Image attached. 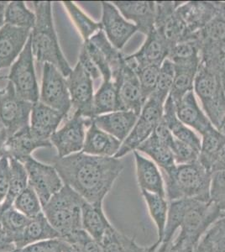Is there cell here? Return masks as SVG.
I'll return each instance as SVG.
<instances>
[{
    "label": "cell",
    "instance_id": "obj_34",
    "mask_svg": "<svg viewBox=\"0 0 225 252\" xmlns=\"http://www.w3.org/2000/svg\"><path fill=\"white\" fill-rule=\"evenodd\" d=\"M99 243L103 252H151L154 249V245L140 247L133 238L124 235L114 227L106 233Z\"/></svg>",
    "mask_w": 225,
    "mask_h": 252
},
{
    "label": "cell",
    "instance_id": "obj_50",
    "mask_svg": "<svg viewBox=\"0 0 225 252\" xmlns=\"http://www.w3.org/2000/svg\"><path fill=\"white\" fill-rule=\"evenodd\" d=\"M208 235L216 252H225V216H222L208 229Z\"/></svg>",
    "mask_w": 225,
    "mask_h": 252
},
{
    "label": "cell",
    "instance_id": "obj_48",
    "mask_svg": "<svg viewBox=\"0 0 225 252\" xmlns=\"http://www.w3.org/2000/svg\"><path fill=\"white\" fill-rule=\"evenodd\" d=\"M83 46L85 47L94 64L99 70L103 81H111V70H110V67L108 65L107 58H105V56L103 55V52H101L99 49L97 48V46H95L90 40L84 41Z\"/></svg>",
    "mask_w": 225,
    "mask_h": 252
},
{
    "label": "cell",
    "instance_id": "obj_53",
    "mask_svg": "<svg viewBox=\"0 0 225 252\" xmlns=\"http://www.w3.org/2000/svg\"><path fill=\"white\" fill-rule=\"evenodd\" d=\"M17 251L14 238L6 231L0 223V252H13Z\"/></svg>",
    "mask_w": 225,
    "mask_h": 252
},
{
    "label": "cell",
    "instance_id": "obj_47",
    "mask_svg": "<svg viewBox=\"0 0 225 252\" xmlns=\"http://www.w3.org/2000/svg\"><path fill=\"white\" fill-rule=\"evenodd\" d=\"M210 201L221 210V212H225V171L212 173Z\"/></svg>",
    "mask_w": 225,
    "mask_h": 252
},
{
    "label": "cell",
    "instance_id": "obj_15",
    "mask_svg": "<svg viewBox=\"0 0 225 252\" xmlns=\"http://www.w3.org/2000/svg\"><path fill=\"white\" fill-rule=\"evenodd\" d=\"M170 50L168 44L154 29L146 35L145 42L138 52L128 56L125 55V63L136 73L144 66H161L164 61L168 58Z\"/></svg>",
    "mask_w": 225,
    "mask_h": 252
},
{
    "label": "cell",
    "instance_id": "obj_27",
    "mask_svg": "<svg viewBox=\"0 0 225 252\" xmlns=\"http://www.w3.org/2000/svg\"><path fill=\"white\" fill-rule=\"evenodd\" d=\"M103 212V204H92L84 200L82 205V228L95 241L100 242L113 228Z\"/></svg>",
    "mask_w": 225,
    "mask_h": 252
},
{
    "label": "cell",
    "instance_id": "obj_58",
    "mask_svg": "<svg viewBox=\"0 0 225 252\" xmlns=\"http://www.w3.org/2000/svg\"><path fill=\"white\" fill-rule=\"evenodd\" d=\"M7 139H8V134H7V131H6L3 123L0 121V152L3 148V145L7 141Z\"/></svg>",
    "mask_w": 225,
    "mask_h": 252
},
{
    "label": "cell",
    "instance_id": "obj_2",
    "mask_svg": "<svg viewBox=\"0 0 225 252\" xmlns=\"http://www.w3.org/2000/svg\"><path fill=\"white\" fill-rule=\"evenodd\" d=\"M221 217V210L211 201L182 198L169 202L165 232L157 252H167L173 241L197 247L202 235Z\"/></svg>",
    "mask_w": 225,
    "mask_h": 252
},
{
    "label": "cell",
    "instance_id": "obj_22",
    "mask_svg": "<svg viewBox=\"0 0 225 252\" xmlns=\"http://www.w3.org/2000/svg\"><path fill=\"white\" fill-rule=\"evenodd\" d=\"M133 152L135 160L137 182L140 191L144 190L166 198L162 174L157 164L153 160L145 158L140 152L137 151Z\"/></svg>",
    "mask_w": 225,
    "mask_h": 252
},
{
    "label": "cell",
    "instance_id": "obj_10",
    "mask_svg": "<svg viewBox=\"0 0 225 252\" xmlns=\"http://www.w3.org/2000/svg\"><path fill=\"white\" fill-rule=\"evenodd\" d=\"M32 107L33 103L17 97L14 85L9 81L6 88L0 93V121L5 128L8 137L30 126Z\"/></svg>",
    "mask_w": 225,
    "mask_h": 252
},
{
    "label": "cell",
    "instance_id": "obj_32",
    "mask_svg": "<svg viewBox=\"0 0 225 252\" xmlns=\"http://www.w3.org/2000/svg\"><path fill=\"white\" fill-rule=\"evenodd\" d=\"M202 137L198 161L211 172L212 166L225 146V133L214 127L203 134Z\"/></svg>",
    "mask_w": 225,
    "mask_h": 252
},
{
    "label": "cell",
    "instance_id": "obj_20",
    "mask_svg": "<svg viewBox=\"0 0 225 252\" xmlns=\"http://www.w3.org/2000/svg\"><path fill=\"white\" fill-rule=\"evenodd\" d=\"M32 30L4 25L0 29V69L14 64L28 41ZM1 93V90H0Z\"/></svg>",
    "mask_w": 225,
    "mask_h": 252
},
{
    "label": "cell",
    "instance_id": "obj_38",
    "mask_svg": "<svg viewBox=\"0 0 225 252\" xmlns=\"http://www.w3.org/2000/svg\"><path fill=\"white\" fill-rule=\"evenodd\" d=\"M197 70L198 68L197 67L175 66L173 87L169 95L175 104L178 103L188 93L193 91L194 81Z\"/></svg>",
    "mask_w": 225,
    "mask_h": 252
},
{
    "label": "cell",
    "instance_id": "obj_51",
    "mask_svg": "<svg viewBox=\"0 0 225 252\" xmlns=\"http://www.w3.org/2000/svg\"><path fill=\"white\" fill-rule=\"evenodd\" d=\"M10 180V166L9 159L1 156L0 158V204L3 203L9 190Z\"/></svg>",
    "mask_w": 225,
    "mask_h": 252
},
{
    "label": "cell",
    "instance_id": "obj_63",
    "mask_svg": "<svg viewBox=\"0 0 225 252\" xmlns=\"http://www.w3.org/2000/svg\"><path fill=\"white\" fill-rule=\"evenodd\" d=\"M0 158H1V156H0Z\"/></svg>",
    "mask_w": 225,
    "mask_h": 252
},
{
    "label": "cell",
    "instance_id": "obj_16",
    "mask_svg": "<svg viewBox=\"0 0 225 252\" xmlns=\"http://www.w3.org/2000/svg\"><path fill=\"white\" fill-rule=\"evenodd\" d=\"M102 28L110 43L121 50L137 32L136 26L124 18L119 9L110 2H101Z\"/></svg>",
    "mask_w": 225,
    "mask_h": 252
},
{
    "label": "cell",
    "instance_id": "obj_4",
    "mask_svg": "<svg viewBox=\"0 0 225 252\" xmlns=\"http://www.w3.org/2000/svg\"><path fill=\"white\" fill-rule=\"evenodd\" d=\"M161 172L168 202L182 198L210 201L212 172L198 160L190 164L176 165L171 169L161 170Z\"/></svg>",
    "mask_w": 225,
    "mask_h": 252
},
{
    "label": "cell",
    "instance_id": "obj_31",
    "mask_svg": "<svg viewBox=\"0 0 225 252\" xmlns=\"http://www.w3.org/2000/svg\"><path fill=\"white\" fill-rule=\"evenodd\" d=\"M123 110L117 86L114 81H103L94 97V117Z\"/></svg>",
    "mask_w": 225,
    "mask_h": 252
},
{
    "label": "cell",
    "instance_id": "obj_9",
    "mask_svg": "<svg viewBox=\"0 0 225 252\" xmlns=\"http://www.w3.org/2000/svg\"><path fill=\"white\" fill-rule=\"evenodd\" d=\"M40 102L61 112L68 117L71 110V97L67 82L60 71L50 63L43 66L42 84L40 93Z\"/></svg>",
    "mask_w": 225,
    "mask_h": 252
},
{
    "label": "cell",
    "instance_id": "obj_52",
    "mask_svg": "<svg viewBox=\"0 0 225 252\" xmlns=\"http://www.w3.org/2000/svg\"><path fill=\"white\" fill-rule=\"evenodd\" d=\"M78 63L83 66V69L86 72L89 73V76L91 77L93 80H96L97 78H101V73L99 70L97 69L96 65L94 64V62L90 58L89 53L87 52L85 47L82 46L81 52H80L79 58H78Z\"/></svg>",
    "mask_w": 225,
    "mask_h": 252
},
{
    "label": "cell",
    "instance_id": "obj_40",
    "mask_svg": "<svg viewBox=\"0 0 225 252\" xmlns=\"http://www.w3.org/2000/svg\"><path fill=\"white\" fill-rule=\"evenodd\" d=\"M30 220L31 219L19 212L14 206L9 209H0V223L6 231L14 238L15 245Z\"/></svg>",
    "mask_w": 225,
    "mask_h": 252
},
{
    "label": "cell",
    "instance_id": "obj_37",
    "mask_svg": "<svg viewBox=\"0 0 225 252\" xmlns=\"http://www.w3.org/2000/svg\"><path fill=\"white\" fill-rule=\"evenodd\" d=\"M35 20V14L27 8L24 1H11L6 7L4 25L32 30Z\"/></svg>",
    "mask_w": 225,
    "mask_h": 252
},
{
    "label": "cell",
    "instance_id": "obj_18",
    "mask_svg": "<svg viewBox=\"0 0 225 252\" xmlns=\"http://www.w3.org/2000/svg\"><path fill=\"white\" fill-rule=\"evenodd\" d=\"M52 146L51 141H43L35 136L29 126L8 137L0 152V156L14 158L23 162L26 159L32 157V154L35 150Z\"/></svg>",
    "mask_w": 225,
    "mask_h": 252
},
{
    "label": "cell",
    "instance_id": "obj_7",
    "mask_svg": "<svg viewBox=\"0 0 225 252\" xmlns=\"http://www.w3.org/2000/svg\"><path fill=\"white\" fill-rule=\"evenodd\" d=\"M164 104L165 103L153 94L149 97L144 104L131 132L123 141L120 151L114 158L120 159L129 153L136 151L138 147L152 135L157 126L162 121Z\"/></svg>",
    "mask_w": 225,
    "mask_h": 252
},
{
    "label": "cell",
    "instance_id": "obj_8",
    "mask_svg": "<svg viewBox=\"0 0 225 252\" xmlns=\"http://www.w3.org/2000/svg\"><path fill=\"white\" fill-rule=\"evenodd\" d=\"M6 79L14 85L15 94L20 99L32 103H36L40 99L31 38H29L17 60L12 65Z\"/></svg>",
    "mask_w": 225,
    "mask_h": 252
},
{
    "label": "cell",
    "instance_id": "obj_62",
    "mask_svg": "<svg viewBox=\"0 0 225 252\" xmlns=\"http://www.w3.org/2000/svg\"><path fill=\"white\" fill-rule=\"evenodd\" d=\"M17 252V251H15V252Z\"/></svg>",
    "mask_w": 225,
    "mask_h": 252
},
{
    "label": "cell",
    "instance_id": "obj_1",
    "mask_svg": "<svg viewBox=\"0 0 225 252\" xmlns=\"http://www.w3.org/2000/svg\"><path fill=\"white\" fill-rule=\"evenodd\" d=\"M55 168L63 184L92 204H103V200L124 170L122 160L77 152L54 159Z\"/></svg>",
    "mask_w": 225,
    "mask_h": 252
},
{
    "label": "cell",
    "instance_id": "obj_54",
    "mask_svg": "<svg viewBox=\"0 0 225 252\" xmlns=\"http://www.w3.org/2000/svg\"><path fill=\"white\" fill-rule=\"evenodd\" d=\"M194 252H216L214 244L212 242L208 233L206 232L202 235L197 247L194 250Z\"/></svg>",
    "mask_w": 225,
    "mask_h": 252
},
{
    "label": "cell",
    "instance_id": "obj_61",
    "mask_svg": "<svg viewBox=\"0 0 225 252\" xmlns=\"http://www.w3.org/2000/svg\"><path fill=\"white\" fill-rule=\"evenodd\" d=\"M222 216H225V212L222 213Z\"/></svg>",
    "mask_w": 225,
    "mask_h": 252
},
{
    "label": "cell",
    "instance_id": "obj_43",
    "mask_svg": "<svg viewBox=\"0 0 225 252\" xmlns=\"http://www.w3.org/2000/svg\"><path fill=\"white\" fill-rule=\"evenodd\" d=\"M199 46L205 43H215L225 38V22L214 16L202 30L193 34Z\"/></svg>",
    "mask_w": 225,
    "mask_h": 252
},
{
    "label": "cell",
    "instance_id": "obj_39",
    "mask_svg": "<svg viewBox=\"0 0 225 252\" xmlns=\"http://www.w3.org/2000/svg\"><path fill=\"white\" fill-rule=\"evenodd\" d=\"M63 5L65 6L84 41L89 40L94 34L99 32L100 30H103L101 22H95L92 20L91 18L82 11V9H79L73 2L64 1Z\"/></svg>",
    "mask_w": 225,
    "mask_h": 252
},
{
    "label": "cell",
    "instance_id": "obj_5",
    "mask_svg": "<svg viewBox=\"0 0 225 252\" xmlns=\"http://www.w3.org/2000/svg\"><path fill=\"white\" fill-rule=\"evenodd\" d=\"M84 199L67 185L63 187L43 208L50 223L61 239L82 229V205Z\"/></svg>",
    "mask_w": 225,
    "mask_h": 252
},
{
    "label": "cell",
    "instance_id": "obj_55",
    "mask_svg": "<svg viewBox=\"0 0 225 252\" xmlns=\"http://www.w3.org/2000/svg\"><path fill=\"white\" fill-rule=\"evenodd\" d=\"M196 247L188 244L180 243L177 241H172L171 246L166 252H194Z\"/></svg>",
    "mask_w": 225,
    "mask_h": 252
},
{
    "label": "cell",
    "instance_id": "obj_17",
    "mask_svg": "<svg viewBox=\"0 0 225 252\" xmlns=\"http://www.w3.org/2000/svg\"><path fill=\"white\" fill-rule=\"evenodd\" d=\"M117 86L123 110L133 111L140 115L146 99L142 94L140 81L136 73L124 63L120 71L112 78Z\"/></svg>",
    "mask_w": 225,
    "mask_h": 252
},
{
    "label": "cell",
    "instance_id": "obj_29",
    "mask_svg": "<svg viewBox=\"0 0 225 252\" xmlns=\"http://www.w3.org/2000/svg\"><path fill=\"white\" fill-rule=\"evenodd\" d=\"M163 121L168 127L174 137L188 144L194 149L200 152L201 140L197 134L190 129L188 126L180 121L176 113V106L171 97L169 96L164 104V113H163Z\"/></svg>",
    "mask_w": 225,
    "mask_h": 252
},
{
    "label": "cell",
    "instance_id": "obj_46",
    "mask_svg": "<svg viewBox=\"0 0 225 252\" xmlns=\"http://www.w3.org/2000/svg\"><path fill=\"white\" fill-rule=\"evenodd\" d=\"M176 165L190 164L198 160L199 152L193 147L174 137L170 146Z\"/></svg>",
    "mask_w": 225,
    "mask_h": 252
},
{
    "label": "cell",
    "instance_id": "obj_28",
    "mask_svg": "<svg viewBox=\"0 0 225 252\" xmlns=\"http://www.w3.org/2000/svg\"><path fill=\"white\" fill-rule=\"evenodd\" d=\"M59 238L61 239L60 234L52 227L44 213H41L36 217L30 220L22 235L16 241V248L17 250L22 249L32 244Z\"/></svg>",
    "mask_w": 225,
    "mask_h": 252
},
{
    "label": "cell",
    "instance_id": "obj_57",
    "mask_svg": "<svg viewBox=\"0 0 225 252\" xmlns=\"http://www.w3.org/2000/svg\"><path fill=\"white\" fill-rule=\"evenodd\" d=\"M215 3V17L225 22V2L214 1Z\"/></svg>",
    "mask_w": 225,
    "mask_h": 252
},
{
    "label": "cell",
    "instance_id": "obj_42",
    "mask_svg": "<svg viewBox=\"0 0 225 252\" xmlns=\"http://www.w3.org/2000/svg\"><path fill=\"white\" fill-rule=\"evenodd\" d=\"M175 78V66L168 58L164 61L160 67L159 77L157 81V88L152 94L165 103L173 87Z\"/></svg>",
    "mask_w": 225,
    "mask_h": 252
},
{
    "label": "cell",
    "instance_id": "obj_25",
    "mask_svg": "<svg viewBox=\"0 0 225 252\" xmlns=\"http://www.w3.org/2000/svg\"><path fill=\"white\" fill-rule=\"evenodd\" d=\"M139 115L133 111L120 110L93 118V122L103 131L123 141L131 132Z\"/></svg>",
    "mask_w": 225,
    "mask_h": 252
},
{
    "label": "cell",
    "instance_id": "obj_30",
    "mask_svg": "<svg viewBox=\"0 0 225 252\" xmlns=\"http://www.w3.org/2000/svg\"><path fill=\"white\" fill-rule=\"evenodd\" d=\"M136 151L150 157L161 171L171 169L176 166L170 146L157 137L154 133Z\"/></svg>",
    "mask_w": 225,
    "mask_h": 252
},
{
    "label": "cell",
    "instance_id": "obj_11",
    "mask_svg": "<svg viewBox=\"0 0 225 252\" xmlns=\"http://www.w3.org/2000/svg\"><path fill=\"white\" fill-rule=\"evenodd\" d=\"M183 2L157 1L155 30L170 47L188 40L190 34L185 24L177 14V9Z\"/></svg>",
    "mask_w": 225,
    "mask_h": 252
},
{
    "label": "cell",
    "instance_id": "obj_44",
    "mask_svg": "<svg viewBox=\"0 0 225 252\" xmlns=\"http://www.w3.org/2000/svg\"><path fill=\"white\" fill-rule=\"evenodd\" d=\"M62 240L76 247L81 252H103L99 242L95 241L83 229Z\"/></svg>",
    "mask_w": 225,
    "mask_h": 252
},
{
    "label": "cell",
    "instance_id": "obj_35",
    "mask_svg": "<svg viewBox=\"0 0 225 252\" xmlns=\"http://www.w3.org/2000/svg\"><path fill=\"white\" fill-rule=\"evenodd\" d=\"M9 159L10 166L9 190L3 203L0 204V209H9L13 206L14 200L29 185L28 175L25 165L14 158Z\"/></svg>",
    "mask_w": 225,
    "mask_h": 252
},
{
    "label": "cell",
    "instance_id": "obj_33",
    "mask_svg": "<svg viewBox=\"0 0 225 252\" xmlns=\"http://www.w3.org/2000/svg\"><path fill=\"white\" fill-rule=\"evenodd\" d=\"M168 59L175 66L198 68L201 63L199 43L193 36L188 40L177 43L170 50Z\"/></svg>",
    "mask_w": 225,
    "mask_h": 252
},
{
    "label": "cell",
    "instance_id": "obj_41",
    "mask_svg": "<svg viewBox=\"0 0 225 252\" xmlns=\"http://www.w3.org/2000/svg\"><path fill=\"white\" fill-rule=\"evenodd\" d=\"M13 206L29 219L34 218L43 213L40 198L30 185L18 196Z\"/></svg>",
    "mask_w": 225,
    "mask_h": 252
},
{
    "label": "cell",
    "instance_id": "obj_60",
    "mask_svg": "<svg viewBox=\"0 0 225 252\" xmlns=\"http://www.w3.org/2000/svg\"><path fill=\"white\" fill-rule=\"evenodd\" d=\"M64 252H81L80 251L76 248V247H73V246H71L70 244L67 243V246H66V249L64 251Z\"/></svg>",
    "mask_w": 225,
    "mask_h": 252
},
{
    "label": "cell",
    "instance_id": "obj_56",
    "mask_svg": "<svg viewBox=\"0 0 225 252\" xmlns=\"http://www.w3.org/2000/svg\"><path fill=\"white\" fill-rule=\"evenodd\" d=\"M218 171H225V146L221 150L215 162L212 166V173Z\"/></svg>",
    "mask_w": 225,
    "mask_h": 252
},
{
    "label": "cell",
    "instance_id": "obj_23",
    "mask_svg": "<svg viewBox=\"0 0 225 252\" xmlns=\"http://www.w3.org/2000/svg\"><path fill=\"white\" fill-rule=\"evenodd\" d=\"M190 34L202 30L215 16V3L209 1L183 2L177 9Z\"/></svg>",
    "mask_w": 225,
    "mask_h": 252
},
{
    "label": "cell",
    "instance_id": "obj_19",
    "mask_svg": "<svg viewBox=\"0 0 225 252\" xmlns=\"http://www.w3.org/2000/svg\"><path fill=\"white\" fill-rule=\"evenodd\" d=\"M126 20H131L138 32L147 34L155 29L157 5L155 1L112 2Z\"/></svg>",
    "mask_w": 225,
    "mask_h": 252
},
{
    "label": "cell",
    "instance_id": "obj_3",
    "mask_svg": "<svg viewBox=\"0 0 225 252\" xmlns=\"http://www.w3.org/2000/svg\"><path fill=\"white\" fill-rule=\"evenodd\" d=\"M51 1H34L35 25L30 35L32 53L39 63H50L66 78L71 73V66L64 57L55 31Z\"/></svg>",
    "mask_w": 225,
    "mask_h": 252
},
{
    "label": "cell",
    "instance_id": "obj_26",
    "mask_svg": "<svg viewBox=\"0 0 225 252\" xmlns=\"http://www.w3.org/2000/svg\"><path fill=\"white\" fill-rule=\"evenodd\" d=\"M121 145V141L99 129L92 122L86 131L85 141L82 152L96 157L114 158L120 151Z\"/></svg>",
    "mask_w": 225,
    "mask_h": 252
},
{
    "label": "cell",
    "instance_id": "obj_6",
    "mask_svg": "<svg viewBox=\"0 0 225 252\" xmlns=\"http://www.w3.org/2000/svg\"><path fill=\"white\" fill-rule=\"evenodd\" d=\"M193 91L209 121L221 131L225 121V89L220 77L200 63Z\"/></svg>",
    "mask_w": 225,
    "mask_h": 252
},
{
    "label": "cell",
    "instance_id": "obj_36",
    "mask_svg": "<svg viewBox=\"0 0 225 252\" xmlns=\"http://www.w3.org/2000/svg\"><path fill=\"white\" fill-rule=\"evenodd\" d=\"M141 194L146 201L149 214L157 226V235H158V240L157 242L160 246L164 236L166 220H167L168 200L160 195L146 192L144 190H141Z\"/></svg>",
    "mask_w": 225,
    "mask_h": 252
},
{
    "label": "cell",
    "instance_id": "obj_12",
    "mask_svg": "<svg viewBox=\"0 0 225 252\" xmlns=\"http://www.w3.org/2000/svg\"><path fill=\"white\" fill-rule=\"evenodd\" d=\"M22 163L28 175L29 185L36 192L43 207L64 186L60 175L54 166L42 163L32 157Z\"/></svg>",
    "mask_w": 225,
    "mask_h": 252
},
{
    "label": "cell",
    "instance_id": "obj_49",
    "mask_svg": "<svg viewBox=\"0 0 225 252\" xmlns=\"http://www.w3.org/2000/svg\"><path fill=\"white\" fill-rule=\"evenodd\" d=\"M67 243L62 239H53L29 245L17 252H64Z\"/></svg>",
    "mask_w": 225,
    "mask_h": 252
},
{
    "label": "cell",
    "instance_id": "obj_14",
    "mask_svg": "<svg viewBox=\"0 0 225 252\" xmlns=\"http://www.w3.org/2000/svg\"><path fill=\"white\" fill-rule=\"evenodd\" d=\"M71 97V109L87 119L94 118L93 79L79 63L71 70L66 79Z\"/></svg>",
    "mask_w": 225,
    "mask_h": 252
},
{
    "label": "cell",
    "instance_id": "obj_59",
    "mask_svg": "<svg viewBox=\"0 0 225 252\" xmlns=\"http://www.w3.org/2000/svg\"><path fill=\"white\" fill-rule=\"evenodd\" d=\"M8 3V1H0V29L4 26V13Z\"/></svg>",
    "mask_w": 225,
    "mask_h": 252
},
{
    "label": "cell",
    "instance_id": "obj_13",
    "mask_svg": "<svg viewBox=\"0 0 225 252\" xmlns=\"http://www.w3.org/2000/svg\"><path fill=\"white\" fill-rule=\"evenodd\" d=\"M93 122L92 119H87L73 113L63 128L57 129L50 138L52 146L57 151V158H65L67 156L83 151L85 141V128Z\"/></svg>",
    "mask_w": 225,
    "mask_h": 252
},
{
    "label": "cell",
    "instance_id": "obj_21",
    "mask_svg": "<svg viewBox=\"0 0 225 252\" xmlns=\"http://www.w3.org/2000/svg\"><path fill=\"white\" fill-rule=\"evenodd\" d=\"M65 118L61 112L38 101L33 103L30 127L35 136L43 141H50Z\"/></svg>",
    "mask_w": 225,
    "mask_h": 252
},
{
    "label": "cell",
    "instance_id": "obj_24",
    "mask_svg": "<svg viewBox=\"0 0 225 252\" xmlns=\"http://www.w3.org/2000/svg\"><path fill=\"white\" fill-rule=\"evenodd\" d=\"M177 117L184 125L202 135L214 126L209 121L204 111L200 108L195 97L194 91L188 93L175 104Z\"/></svg>",
    "mask_w": 225,
    "mask_h": 252
},
{
    "label": "cell",
    "instance_id": "obj_45",
    "mask_svg": "<svg viewBox=\"0 0 225 252\" xmlns=\"http://www.w3.org/2000/svg\"><path fill=\"white\" fill-rule=\"evenodd\" d=\"M160 67L161 66L151 65L144 66L136 72L142 90L143 97L146 101L156 90L159 77Z\"/></svg>",
    "mask_w": 225,
    "mask_h": 252
}]
</instances>
